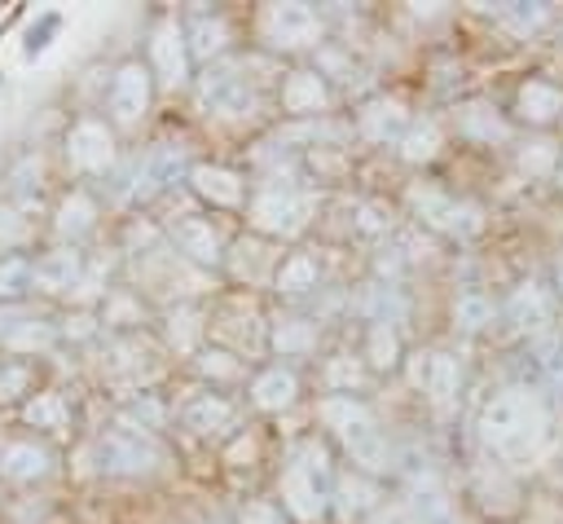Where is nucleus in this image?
Wrapping results in <instances>:
<instances>
[{"mask_svg":"<svg viewBox=\"0 0 563 524\" xmlns=\"http://www.w3.org/2000/svg\"><path fill=\"white\" fill-rule=\"evenodd\" d=\"M53 471V454L35 440H0V476L4 480H18V484H31V480H44Z\"/></svg>","mask_w":563,"mask_h":524,"instance_id":"obj_16","label":"nucleus"},{"mask_svg":"<svg viewBox=\"0 0 563 524\" xmlns=\"http://www.w3.org/2000/svg\"><path fill=\"white\" fill-rule=\"evenodd\" d=\"M189 185L202 203L211 207H242L246 198V181L233 172V167H220V163H198L189 167Z\"/></svg>","mask_w":563,"mask_h":524,"instance_id":"obj_14","label":"nucleus"},{"mask_svg":"<svg viewBox=\"0 0 563 524\" xmlns=\"http://www.w3.org/2000/svg\"><path fill=\"white\" fill-rule=\"evenodd\" d=\"M550 436V410L532 387H501L479 410V440L501 462H528Z\"/></svg>","mask_w":563,"mask_h":524,"instance_id":"obj_1","label":"nucleus"},{"mask_svg":"<svg viewBox=\"0 0 563 524\" xmlns=\"http://www.w3.org/2000/svg\"><path fill=\"white\" fill-rule=\"evenodd\" d=\"M457 128L471 137V141H506V119L493 110V106H484V101H471V106H462V114H457Z\"/></svg>","mask_w":563,"mask_h":524,"instance_id":"obj_26","label":"nucleus"},{"mask_svg":"<svg viewBox=\"0 0 563 524\" xmlns=\"http://www.w3.org/2000/svg\"><path fill=\"white\" fill-rule=\"evenodd\" d=\"M295 396H299V379H295V370H286V365H268V370H260V374L251 379V405L264 410V414L290 410Z\"/></svg>","mask_w":563,"mask_h":524,"instance_id":"obj_19","label":"nucleus"},{"mask_svg":"<svg viewBox=\"0 0 563 524\" xmlns=\"http://www.w3.org/2000/svg\"><path fill=\"white\" fill-rule=\"evenodd\" d=\"M409 203H413L418 220H427V225L440 229V233L466 238V233L479 229V207L457 203V198H449V194L435 189V185H413V189H409Z\"/></svg>","mask_w":563,"mask_h":524,"instance_id":"obj_6","label":"nucleus"},{"mask_svg":"<svg viewBox=\"0 0 563 524\" xmlns=\"http://www.w3.org/2000/svg\"><path fill=\"white\" fill-rule=\"evenodd\" d=\"M150 62H154V70H158V79H163L167 88H176V84L189 79V44H185V26H180L176 18H167V22L154 26Z\"/></svg>","mask_w":563,"mask_h":524,"instance_id":"obj_11","label":"nucleus"},{"mask_svg":"<svg viewBox=\"0 0 563 524\" xmlns=\"http://www.w3.org/2000/svg\"><path fill=\"white\" fill-rule=\"evenodd\" d=\"M365 357L374 370H391L400 361V335L391 321H374L369 335H365Z\"/></svg>","mask_w":563,"mask_h":524,"instance_id":"obj_28","label":"nucleus"},{"mask_svg":"<svg viewBox=\"0 0 563 524\" xmlns=\"http://www.w3.org/2000/svg\"><path fill=\"white\" fill-rule=\"evenodd\" d=\"M13 352H31V348H48L53 343V326L48 321H40V317H26L9 339H4Z\"/></svg>","mask_w":563,"mask_h":524,"instance_id":"obj_33","label":"nucleus"},{"mask_svg":"<svg viewBox=\"0 0 563 524\" xmlns=\"http://www.w3.org/2000/svg\"><path fill=\"white\" fill-rule=\"evenodd\" d=\"M519 167L532 172V176L554 172V167H559V150H554V141H528V145L519 150Z\"/></svg>","mask_w":563,"mask_h":524,"instance_id":"obj_34","label":"nucleus"},{"mask_svg":"<svg viewBox=\"0 0 563 524\" xmlns=\"http://www.w3.org/2000/svg\"><path fill=\"white\" fill-rule=\"evenodd\" d=\"M198 97H202V106L216 110V114H242V110H251L246 75H242V66H233V62H211L207 75L198 79Z\"/></svg>","mask_w":563,"mask_h":524,"instance_id":"obj_9","label":"nucleus"},{"mask_svg":"<svg viewBox=\"0 0 563 524\" xmlns=\"http://www.w3.org/2000/svg\"><path fill=\"white\" fill-rule=\"evenodd\" d=\"M330 106V84L321 70H290L282 84V110L290 114H321Z\"/></svg>","mask_w":563,"mask_h":524,"instance_id":"obj_17","label":"nucleus"},{"mask_svg":"<svg viewBox=\"0 0 563 524\" xmlns=\"http://www.w3.org/2000/svg\"><path fill=\"white\" fill-rule=\"evenodd\" d=\"M369 524H418V520H413L405 506H383V511L369 515Z\"/></svg>","mask_w":563,"mask_h":524,"instance_id":"obj_43","label":"nucleus"},{"mask_svg":"<svg viewBox=\"0 0 563 524\" xmlns=\"http://www.w3.org/2000/svg\"><path fill=\"white\" fill-rule=\"evenodd\" d=\"M238 524H286V515H282V506L277 502H246L242 511H238Z\"/></svg>","mask_w":563,"mask_h":524,"instance_id":"obj_40","label":"nucleus"},{"mask_svg":"<svg viewBox=\"0 0 563 524\" xmlns=\"http://www.w3.org/2000/svg\"><path fill=\"white\" fill-rule=\"evenodd\" d=\"M180 423H185L189 432H198V436H220V432L233 427V401L220 396V392H202V396H194V401L180 410Z\"/></svg>","mask_w":563,"mask_h":524,"instance_id":"obj_20","label":"nucleus"},{"mask_svg":"<svg viewBox=\"0 0 563 524\" xmlns=\"http://www.w3.org/2000/svg\"><path fill=\"white\" fill-rule=\"evenodd\" d=\"M150 97H154L150 66L123 62V66L114 70V79H110V114H114V123H123V128L141 123L145 110H150Z\"/></svg>","mask_w":563,"mask_h":524,"instance_id":"obj_8","label":"nucleus"},{"mask_svg":"<svg viewBox=\"0 0 563 524\" xmlns=\"http://www.w3.org/2000/svg\"><path fill=\"white\" fill-rule=\"evenodd\" d=\"M405 128H409V114L400 110V101H369L361 110V137H369V141L405 137Z\"/></svg>","mask_w":563,"mask_h":524,"instance_id":"obj_25","label":"nucleus"},{"mask_svg":"<svg viewBox=\"0 0 563 524\" xmlns=\"http://www.w3.org/2000/svg\"><path fill=\"white\" fill-rule=\"evenodd\" d=\"M97 458H101V471H114V476H141V471H154L158 467V445L136 432V427H119L110 436H101L97 445Z\"/></svg>","mask_w":563,"mask_h":524,"instance_id":"obj_7","label":"nucleus"},{"mask_svg":"<svg viewBox=\"0 0 563 524\" xmlns=\"http://www.w3.org/2000/svg\"><path fill=\"white\" fill-rule=\"evenodd\" d=\"M325 383H330L339 396H352V387L361 383V365H356L352 357H339V361L325 365Z\"/></svg>","mask_w":563,"mask_h":524,"instance_id":"obj_37","label":"nucleus"},{"mask_svg":"<svg viewBox=\"0 0 563 524\" xmlns=\"http://www.w3.org/2000/svg\"><path fill=\"white\" fill-rule=\"evenodd\" d=\"M435 150H440V128H435L431 119H418V123L405 128V137H400V154H405L409 163H427Z\"/></svg>","mask_w":563,"mask_h":524,"instance_id":"obj_31","label":"nucleus"},{"mask_svg":"<svg viewBox=\"0 0 563 524\" xmlns=\"http://www.w3.org/2000/svg\"><path fill=\"white\" fill-rule=\"evenodd\" d=\"M26 233H31L26 216H22V211H13V207H0V255H9L13 247H22V242H26Z\"/></svg>","mask_w":563,"mask_h":524,"instance_id":"obj_36","label":"nucleus"},{"mask_svg":"<svg viewBox=\"0 0 563 524\" xmlns=\"http://www.w3.org/2000/svg\"><path fill=\"white\" fill-rule=\"evenodd\" d=\"M57 233L66 238V247H75L84 233H92V225H97V203L84 194V189H75V194H66L62 198V207H57Z\"/></svg>","mask_w":563,"mask_h":524,"instance_id":"obj_24","label":"nucleus"},{"mask_svg":"<svg viewBox=\"0 0 563 524\" xmlns=\"http://www.w3.org/2000/svg\"><path fill=\"white\" fill-rule=\"evenodd\" d=\"M26 321V313L22 308H9V304H0V339H9L18 326Z\"/></svg>","mask_w":563,"mask_h":524,"instance_id":"obj_44","label":"nucleus"},{"mask_svg":"<svg viewBox=\"0 0 563 524\" xmlns=\"http://www.w3.org/2000/svg\"><path fill=\"white\" fill-rule=\"evenodd\" d=\"M22 418H26L31 427H44V432H62V427H66V418H70V410H66V401H62L57 392H40V396H31V401H26Z\"/></svg>","mask_w":563,"mask_h":524,"instance_id":"obj_29","label":"nucleus"},{"mask_svg":"<svg viewBox=\"0 0 563 524\" xmlns=\"http://www.w3.org/2000/svg\"><path fill=\"white\" fill-rule=\"evenodd\" d=\"M330 498H334V506H339V515H361V511L369 506V498H374V489H369V480H365L361 471H352V476H339V480H334V489H330Z\"/></svg>","mask_w":563,"mask_h":524,"instance_id":"obj_30","label":"nucleus"},{"mask_svg":"<svg viewBox=\"0 0 563 524\" xmlns=\"http://www.w3.org/2000/svg\"><path fill=\"white\" fill-rule=\"evenodd\" d=\"M185 44H189V57L211 66V57H220L229 44V22L220 13H194L185 26Z\"/></svg>","mask_w":563,"mask_h":524,"instance_id":"obj_21","label":"nucleus"},{"mask_svg":"<svg viewBox=\"0 0 563 524\" xmlns=\"http://www.w3.org/2000/svg\"><path fill=\"white\" fill-rule=\"evenodd\" d=\"M330 489H334V476H330V462H325V449L317 440H303L282 480H277V498H282V511L295 520V524H317L330 506Z\"/></svg>","mask_w":563,"mask_h":524,"instance_id":"obj_2","label":"nucleus"},{"mask_svg":"<svg viewBox=\"0 0 563 524\" xmlns=\"http://www.w3.org/2000/svg\"><path fill=\"white\" fill-rule=\"evenodd\" d=\"M545 18H550L545 4H515V9H501V22L515 26V31H532V26H541Z\"/></svg>","mask_w":563,"mask_h":524,"instance_id":"obj_39","label":"nucleus"},{"mask_svg":"<svg viewBox=\"0 0 563 524\" xmlns=\"http://www.w3.org/2000/svg\"><path fill=\"white\" fill-rule=\"evenodd\" d=\"M413 379L422 383V392L431 396V405H435L440 414H449V410H453V401H457V383H462V370H457V361H453V357L431 352V357L418 365V374H413Z\"/></svg>","mask_w":563,"mask_h":524,"instance_id":"obj_18","label":"nucleus"},{"mask_svg":"<svg viewBox=\"0 0 563 524\" xmlns=\"http://www.w3.org/2000/svg\"><path fill=\"white\" fill-rule=\"evenodd\" d=\"M554 291L563 295V255H559V264H554Z\"/></svg>","mask_w":563,"mask_h":524,"instance_id":"obj_45","label":"nucleus"},{"mask_svg":"<svg viewBox=\"0 0 563 524\" xmlns=\"http://www.w3.org/2000/svg\"><path fill=\"white\" fill-rule=\"evenodd\" d=\"M312 207H317V198L299 194L295 185H264L251 198V225L268 238H295L308 225Z\"/></svg>","mask_w":563,"mask_h":524,"instance_id":"obj_4","label":"nucleus"},{"mask_svg":"<svg viewBox=\"0 0 563 524\" xmlns=\"http://www.w3.org/2000/svg\"><path fill=\"white\" fill-rule=\"evenodd\" d=\"M26 383H31V370L26 365H4L0 370V401H13Z\"/></svg>","mask_w":563,"mask_h":524,"instance_id":"obj_41","label":"nucleus"},{"mask_svg":"<svg viewBox=\"0 0 563 524\" xmlns=\"http://www.w3.org/2000/svg\"><path fill=\"white\" fill-rule=\"evenodd\" d=\"M515 114H519L523 123H532V128H545V123H554V119L563 114V88H559L554 79H545V75H537V79L519 84V97H515Z\"/></svg>","mask_w":563,"mask_h":524,"instance_id":"obj_15","label":"nucleus"},{"mask_svg":"<svg viewBox=\"0 0 563 524\" xmlns=\"http://www.w3.org/2000/svg\"><path fill=\"white\" fill-rule=\"evenodd\" d=\"M260 35L268 40V48L299 53V48L321 44L325 26H321L317 9H308V4H268V9L260 13Z\"/></svg>","mask_w":563,"mask_h":524,"instance_id":"obj_5","label":"nucleus"},{"mask_svg":"<svg viewBox=\"0 0 563 524\" xmlns=\"http://www.w3.org/2000/svg\"><path fill=\"white\" fill-rule=\"evenodd\" d=\"M488 321H493V299L479 295V291H466V295L457 299V326H462V330H479V326H488Z\"/></svg>","mask_w":563,"mask_h":524,"instance_id":"obj_32","label":"nucleus"},{"mask_svg":"<svg viewBox=\"0 0 563 524\" xmlns=\"http://www.w3.org/2000/svg\"><path fill=\"white\" fill-rule=\"evenodd\" d=\"M84 282V255L75 247H57V251H44L35 264H31V286L44 291V295H62V291H75Z\"/></svg>","mask_w":563,"mask_h":524,"instance_id":"obj_13","label":"nucleus"},{"mask_svg":"<svg viewBox=\"0 0 563 524\" xmlns=\"http://www.w3.org/2000/svg\"><path fill=\"white\" fill-rule=\"evenodd\" d=\"M31 286V264L26 260H4L0 264V299H9V295H18V291H26Z\"/></svg>","mask_w":563,"mask_h":524,"instance_id":"obj_38","label":"nucleus"},{"mask_svg":"<svg viewBox=\"0 0 563 524\" xmlns=\"http://www.w3.org/2000/svg\"><path fill=\"white\" fill-rule=\"evenodd\" d=\"M167 238H172V251H180L189 264L211 269V264L224 260V251H220V233H216V225L202 220V216H176L172 229H167Z\"/></svg>","mask_w":563,"mask_h":524,"instance_id":"obj_12","label":"nucleus"},{"mask_svg":"<svg viewBox=\"0 0 563 524\" xmlns=\"http://www.w3.org/2000/svg\"><path fill=\"white\" fill-rule=\"evenodd\" d=\"M321 418L334 427V436L343 440V449L352 454V467L361 476H387L396 467V454L387 445V436L374 427L369 410L352 396H325L321 401Z\"/></svg>","mask_w":563,"mask_h":524,"instance_id":"obj_3","label":"nucleus"},{"mask_svg":"<svg viewBox=\"0 0 563 524\" xmlns=\"http://www.w3.org/2000/svg\"><path fill=\"white\" fill-rule=\"evenodd\" d=\"M198 370L207 379H238L242 374V361L233 352H224V348H207V352H198Z\"/></svg>","mask_w":563,"mask_h":524,"instance_id":"obj_35","label":"nucleus"},{"mask_svg":"<svg viewBox=\"0 0 563 524\" xmlns=\"http://www.w3.org/2000/svg\"><path fill=\"white\" fill-rule=\"evenodd\" d=\"M106 321L132 326V321H141V317H136V304H132L128 295H110V299H106Z\"/></svg>","mask_w":563,"mask_h":524,"instance_id":"obj_42","label":"nucleus"},{"mask_svg":"<svg viewBox=\"0 0 563 524\" xmlns=\"http://www.w3.org/2000/svg\"><path fill=\"white\" fill-rule=\"evenodd\" d=\"M317 282H321V269H317V260L303 255V251L286 255V260L277 264V273H273V291L286 295V299H299V295L317 291Z\"/></svg>","mask_w":563,"mask_h":524,"instance_id":"obj_23","label":"nucleus"},{"mask_svg":"<svg viewBox=\"0 0 563 524\" xmlns=\"http://www.w3.org/2000/svg\"><path fill=\"white\" fill-rule=\"evenodd\" d=\"M559 185H563V159H559Z\"/></svg>","mask_w":563,"mask_h":524,"instance_id":"obj_46","label":"nucleus"},{"mask_svg":"<svg viewBox=\"0 0 563 524\" xmlns=\"http://www.w3.org/2000/svg\"><path fill=\"white\" fill-rule=\"evenodd\" d=\"M506 321L519 326V330H541L550 321V295L537 282L515 286V295L506 299Z\"/></svg>","mask_w":563,"mask_h":524,"instance_id":"obj_22","label":"nucleus"},{"mask_svg":"<svg viewBox=\"0 0 563 524\" xmlns=\"http://www.w3.org/2000/svg\"><path fill=\"white\" fill-rule=\"evenodd\" d=\"M66 159L75 172H106L114 163V132L101 119H79L66 137Z\"/></svg>","mask_w":563,"mask_h":524,"instance_id":"obj_10","label":"nucleus"},{"mask_svg":"<svg viewBox=\"0 0 563 524\" xmlns=\"http://www.w3.org/2000/svg\"><path fill=\"white\" fill-rule=\"evenodd\" d=\"M273 348H277L282 357L312 352V348H317V326L303 321V317H277V326H273Z\"/></svg>","mask_w":563,"mask_h":524,"instance_id":"obj_27","label":"nucleus"}]
</instances>
